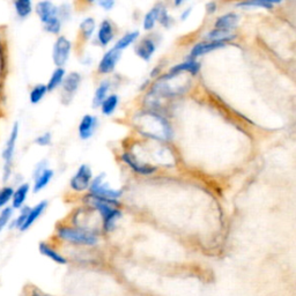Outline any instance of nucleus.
Masks as SVG:
<instances>
[{
	"instance_id": "obj_1",
	"label": "nucleus",
	"mask_w": 296,
	"mask_h": 296,
	"mask_svg": "<svg viewBox=\"0 0 296 296\" xmlns=\"http://www.w3.org/2000/svg\"><path fill=\"white\" fill-rule=\"evenodd\" d=\"M137 126L144 135L160 141H169L172 138L171 125L164 117L154 111L141 112L137 117Z\"/></svg>"
},
{
	"instance_id": "obj_2",
	"label": "nucleus",
	"mask_w": 296,
	"mask_h": 296,
	"mask_svg": "<svg viewBox=\"0 0 296 296\" xmlns=\"http://www.w3.org/2000/svg\"><path fill=\"white\" fill-rule=\"evenodd\" d=\"M57 235L63 241L72 244L93 247V245L98 244L99 242L98 234L95 231L89 230L87 228L61 226V227L57 228Z\"/></svg>"
},
{
	"instance_id": "obj_3",
	"label": "nucleus",
	"mask_w": 296,
	"mask_h": 296,
	"mask_svg": "<svg viewBox=\"0 0 296 296\" xmlns=\"http://www.w3.org/2000/svg\"><path fill=\"white\" fill-rule=\"evenodd\" d=\"M86 201L101 215V218L103 219V228H104V230H114L116 227V222L122 217V212L118 208H116L117 206L112 205L110 202L99 200V199L92 197L91 195H88L86 197Z\"/></svg>"
},
{
	"instance_id": "obj_4",
	"label": "nucleus",
	"mask_w": 296,
	"mask_h": 296,
	"mask_svg": "<svg viewBox=\"0 0 296 296\" xmlns=\"http://www.w3.org/2000/svg\"><path fill=\"white\" fill-rule=\"evenodd\" d=\"M105 174H99L92 179L88 190L89 195L99 198H106L110 200H118L122 197L123 191L121 189L111 188L108 183L104 182Z\"/></svg>"
},
{
	"instance_id": "obj_5",
	"label": "nucleus",
	"mask_w": 296,
	"mask_h": 296,
	"mask_svg": "<svg viewBox=\"0 0 296 296\" xmlns=\"http://www.w3.org/2000/svg\"><path fill=\"white\" fill-rule=\"evenodd\" d=\"M19 137V123H15L13 125V129L9 134V138L2 152V159H4V175H2V181L7 182L12 175V167H13V156H14L16 141Z\"/></svg>"
},
{
	"instance_id": "obj_6",
	"label": "nucleus",
	"mask_w": 296,
	"mask_h": 296,
	"mask_svg": "<svg viewBox=\"0 0 296 296\" xmlns=\"http://www.w3.org/2000/svg\"><path fill=\"white\" fill-rule=\"evenodd\" d=\"M93 179V171L88 164H81L69 181V186L76 192L88 190Z\"/></svg>"
},
{
	"instance_id": "obj_7",
	"label": "nucleus",
	"mask_w": 296,
	"mask_h": 296,
	"mask_svg": "<svg viewBox=\"0 0 296 296\" xmlns=\"http://www.w3.org/2000/svg\"><path fill=\"white\" fill-rule=\"evenodd\" d=\"M71 48H72L71 42H69L67 38L64 37V36L58 37V39L55 43V45H53V52H52L53 63H55L56 66L63 67V66L67 63L69 53H71Z\"/></svg>"
},
{
	"instance_id": "obj_8",
	"label": "nucleus",
	"mask_w": 296,
	"mask_h": 296,
	"mask_svg": "<svg viewBox=\"0 0 296 296\" xmlns=\"http://www.w3.org/2000/svg\"><path fill=\"white\" fill-rule=\"evenodd\" d=\"M121 56L122 51H119V50L115 48L109 50V51L103 56L101 62H99V72L102 73V74H109V73L114 72L116 65H117L118 61L121 59Z\"/></svg>"
},
{
	"instance_id": "obj_9",
	"label": "nucleus",
	"mask_w": 296,
	"mask_h": 296,
	"mask_svg": "<svg viewBox=\"0 0 296 296\" xmlns=\"http://www.w3.org/2000/svg\"><path fill=\"white\" fill-rule=\"evenodd\" d=\"M122 160L126 165H129V167L131 168L133 171L137 172V174H139V175H152L156 171L155 167H152V165H149V164H140V162H139L138 160L129 152L123 153Z\"/></svg>"
},
{
	"instance_id": "obj_10",
	"label": "nucleus",
	"mask_w": 296,
	"mask_h": 296,
	"mask_svg": "<svg viewBox=\"0 0 296 296\" xmlns=\"http://www.w3.org/2000/svg\"><path fill=\"white\" fill-rule=\"evenodd\" d=\"M98 128V118L95 116L86 115L82 117L79 124V137L82 140H88L93 137L95 130Z\"/></svg>"
},
{
	"instance_id": "obj_11",
	"label": "nucleus",
	"mask_w": 296,
	"mask_h": 296,
	"mask_svg": "<svg viewBox=\"0 0 296 296\" xmlns=\"http://www.w3.org/2000/svg\"><path fill=\"white\" fill-rule=\"evenodd\" d=\"M36 13H37L39 19L43 23H46L50 20L58 16V8L48 0H43L36 5Z\"/></svg>"
},
{
	"instance_id": "obj_12",
	"label": "nucleus",
	"mask_w": 296,
	"mask_h": 296,
	"mask_svg": "<svg viewBox=\"0 0 296 296\" xmlns=\"http://www.w3.org/2000/svg\"><path fill=\"white\" fill-rule=\"evenodd\" d=\"M46 207H48V201L43 200L41 202H38V204L36 206H34L33 208L29 209L26 221L23 222V225L21 226V228H20V230H21V231L28 230V229L35 224L36 220H37V219L41 217L43 213H44Z\"/></svg>"
},
{
	"instance_id": "obj_13",
	"label": "nucleus",
	"mask_w": 296,
	"mask_h": 296,
	"mask_svg": "<svg viewBox=\"0 0 296 296\" xmlns=\"http://www.w3.org/2000/svg\"><path fill=\"white\" fill-rule=\"evenodd\" d=\"M225 46V42H201L198 43V44H196L194 48L191 50L190 53V59H196L198 57H200V56L205 55V53H208L211 51H214V50L221 49Z\"/></svg>"
},
{
	"instance_id": "obj_14",
	"label": "nucleus",
	"mask_w": 296,
	"mask_h": 296,
	"mask_svg": "<svg viewBox=\"0 0 296 296\" xmlns=\"http://www.w3.org/2000/svg\"><path fill=\"white\" fill-rule=\"evenodd\" d=\"M156 50V45L153 39L145 38L139 43L137 48H135V52H137L138 57H140L142 61L149 62L151 61L152 56L154 55Z\"/></svg>"
},
{
	"instance_id": "obj_15",
	"label": "nucleus",
	"mask_w": 296,
	"mask_h": 296,
	"mask_svg": "<svg viewBox=\"0 0 296 296\" xmlns=\"http://www.w3.org/2000/svg\"><path fill=\"white\" fill-rule=\"evenodd\" d=\"M80 82H81V75L76 72L69 73L67 76H65L63 80V88H64V93L66 95L69 96V99L75 94V92L78 91Z\"/></svg>"
},
{
	"instance_id": "obj_16",
	"label": "nucleus",
	"mask_w": 296,
	"mask_h": 296,
	"mask_svg": "<svg viewBox=\"0 0 296 296\" xmlns=\"http://www.w3.org/2000/svg\"><path fill=\"white\" fill-rule=\"evenodd\" d=\"M29 190H31V185L28 183H23L16 189L15 192H13V197H12V208L14 209H19L21 208L23 204H25L27 197H28Z\"/></svg>"
},
{
	"instance_id": "obj_17",
	"label": "nucleus",
	"mask_w": 296,
	"mask_h": 296,
	"mask_svg": "<svg viewBox=\"0 0 296 296\" xmlns=\"http://www.w3.org/2000/svg\"><path fill=\"white\" fill-rule=\"evenodd\" d=\"M38 250L43 256H45V257L51 259V261L55 262L56 264H59V265H66V264H67V259H66L63 255L59 254L58 251H56L55 249L50 247L48 243H44V242L39 243Z\"/></svg>"
},
{
	"instance_id": "obj_18",
	"label": "nucleus",
	"mask_w": 296,
	"mask_h": 296,
	"mask_svg": "<svg viewBox=\"0 0 296 296\" xmlns=\"http://www.w3.org/2000/svg\"><path fill=\"white\" fill-rule=\"evenodd\" d=\"M239 21V16L236 13H228L218 18L217 21L214 23L215 28L219 29H226V31H231V29L236 28L237 23Z\"/></svg>"
},
{
	"instance_id": "obj_19",
	"label": "nucleus",
	"mask_w": 296,
	"mask_h": 296,
	"mask_svg": "<svg viewBox=\"0 0 296 296\" xmlns=\"http://www.w3.org/2000/svg\"><path fill=\"white\" fill-rule=\"evenodd\" d=\"M112 37H114V28H112V25L108 20H104V21H102L101 25H99V29L98 33V39L99 44L102 46H106L111 42Z\"/></svg>"
},
{
	"instance_id": "obj_20",
	"label": "nucleus",
	"mask_w": 296,
	"mask_h": 296,
	"mask_svg": "<svg viewBox=\"0 0 296 296\" xmlns=\"http://www.w3.org/2000/svg\"><path fill=\"white\" fill-rule=\"evenodd\" d=\"M200 71V64L196 61V59H189V61H186L184 63H182V64L175 65L174 67H171L169 73H172V74H175V73H184V72H189L192 75L198 74V72Z\"/></svg>"
},
{
	"instance_id": "obj_21",
	"label": "nucleus",
	"mask_w": 296,
	"mask_h": 296,
	"mask_svg": "<svg viewBox=\"0 0 296 296\" xmlns=\"http://www.w3.org/2000/svg\"><path fill=\"white\" fill-rule=\"evenodd\" d=\"M53 175H55V172H53L52 169L45 168L44 170H43L41 174H38L36 176L35 182H34V192L35 194H37V192L42 191L43 189L45 188V186L49 185V183L51 182V179L53 178Z\"/></svg>"
},
{
	"instance_id": "obj_22",
	"label": "nucleus",
	"mask_w": 296,
	"mask_h": 296,
	"mask_svg": "<svg viewBox=\"0 0 296 296\" xmlns=\"http://www.w3.org/2000/svg\"><path fill=\"white\" fill-rule=\"evenodd\" d=\"M236 37L235 34H232L231 31H226V29H213L206 35V39L211 42H227L229 39H234Z\"/></svg>"
},
{
	"instance_id": "obj_23",
	"label": "nucleus",
	"mask_w": 296,
	"mask_h": 296,
	"mask_svg": "<svg viewBox=\"0 0 296 296\" xmlns=\"http://www.w3.org/2000/svg\"><path fill=\"white\" fill-rule=\"evenodd\" d=\"M119 103V98L116 94H111L103 99L101 103V110L104 116H111L114 114L116 109H117Z\"/></svg>"
},
{
	"instance_id": "obj_24",
	"label": "nucleus",
	"mask_w": 296,
	"mask_h": 296,
	"mask_svg": "<svg viewBox=\"0 0 296 296\" xmlns=\"http://www.w3.org/2000/svg\"><path fill=\"white\" fill-rule=\"evenodd\" d=\"M109 88H110V84H109V81H103L99 84V86L95 92L94 99H93V106H94V108H99V106L101 105L103 99L108 96Z\"/></svg>"
},
{
	"instance_id": "obj_25",
	"label": "nucleus",
	"mask_w": 296,
	"mask_h": 296,
	"mask_svg": "<svg viewBox=\"0 0 296 296\" xmlns=\"http://www.w3.org/2000/svg\"><path fill=\"white\" fill-rule=\"evenodd\" d=\"M65 78V69L63 67H58L57 69H55L52 73L51 78H50L48 85H46V88H48V92H52L55 91L56 88L59 87L63 84V80Z\"/></svg>"
},
{
	"instance_id": "obj_26",
	"label": "nucleus",
	"mask_w": 296,
	"mask_h": 296,
	"mask_svg": "<svg viewBox=\"0 0 296 296\" xmlns=\"http://www.w3.org/2000/svg\"><path fill=\"white\" fill-rule=\"evenodd\" d=\"M160 9H161V5H158V6H155V7H153L151 11H149L147 14L145 15V18H144V29L145 31H151V29L154 28L155 23L159 19Z\"/></svg>"
},
{
	"instance_id": "obj_27",
	"label": "nucleus",
	"mask_w": 296,
	"mask_h": 296,
	"mask_svg": "<svg viewBox=\"0 0 296 296\" xmlns=\"http://www.w3.org/2000/svg\"><path fill=\"white\" fill-rule=\"evenodd\" d=\"M138 37H139V32L128 33V34H125L117 43H116L114 48L119 50V51H122V50H124L128 48V46L133 44V43L137 41Z\"/></svg>"
},
{
	"instance_id": "obj_28",
	"label": "nucleus",
	"mask_w": 296,
	"mask_h": 296,
	"mask_svg": "<svg viewBox=\"0 0 296 296\" xmlns=\"http://www.w3.org/2000/svg\"><path fill=\"white\" fill-rule=\"evenodd\" d=\"M14 6L20 18L25 19L32 13V0H14Z\"/></svg>"
},
{
	"instance_id": "obj_29",
	"label": "nucleus",
	"mask_w": 296,
	"mask_h": 296,
	"mask_svg": "<svg viewBox=\"0 0 296 296\" xmlns=\"http://www.w3.org/2000/svg\"><path fill=\"white\" fill-rule=\"evenodd\" d=\"M80 31H81V34L86 39L91 38L93 33L95 31V20L93 18L85 19L84 21L80 23Z\"/></svg>"
},
{
	"instance_id": "obj_30",
	"label": "nucleus",
	"mask_w": 296,
	"mask_h": 296,
	"mask_svg": "<svg viewBox=\"0 0 296 296\" xmlns=\"http://www.w3.org/2000/svg\"><path fill=\"white\" fill-rule=\"evenodd\" d=\"M46 93H48V88H46L45 85H37L33 88V91L31 92V102L33 104H37V103L41 101V99L44 98Z\"/></svg>"
},
{
	"instance_id": "obj_31",
	"label": "nucleus",
	"mask_w": 296,
	"mask_h": 296,
	"mask_svg": "<svg viewBox=\"0 0 296 296\" xmlns=\"http://www.w3.org/2000/svg\"><path fill=\"white\" fill-rule=\"evenodd\" d=\"M237 7H243V8L257 7V8L272 9L273 8V5L267 4V2H264V1H261V0H245V1L238 2Z\"/></svg>"
},
{
	"instance_id": "obj_32",
	"label": "nucleus",
	"mask_w": 296,
	"mask_h": 296,
	"mask_svg": "<svg viewBox=\"0 0 296 296\" xmlns=\"http://www.w3.org/2000/svg\"><path fill=\"white\" fill-rule=\"evenodd\" d=\"M13 192H14V190H13V188H11V186H5V188H2L0 190V208L5 207L12 200Z\"/></svg>"
},
{
	"instance_id": "obj_33",
	"label": "nucleus",
	"mask_w": 296,
	"mask_h": 296,
	"mask_svg": "<svg viewBox=\"0 0 296 296\" xmlns=\"http://www.w3.org/2000/svg\"><path fill=\"white\" fill-rule=\"evenodd\" d=\"M45 27V31L51 33V34H58L59 32H61V27H62V20L58 18V16H56V18H53L48 21L46 23H44Z\"/></svg>"
},
{
	"instance_id": "obj_34",
	"label": "nucleus",
	"mask_w": 296,
	"mask_h": 296,
	"mask_svg": "<svg viewBox=\"0 0 296 296\" xmlns=\"http://www.w3.org/2000/svg\"><path fill=\"white\" fill-rule=\"evenodd\" d=\"M13 215V208L12 207H5L2 208V211L0 212V232L4 229L7 224L11 220Z\"/></svg>"
},
{
	"instance_id": "obj_35",
	"label": "nucleus",
	"mask_w": 296,
	"mask_h": 296,
	"mask_svg": "<svg viewBox=\"0 0 296 296\" xmlns=\"http://www.w3.org/2000/svg\"><path fill=\"white\" fill-rule=\"evenodd\" d=\"M158 21L161 23L162 26H164L165 28H169V27H170V25L172 23V19L169 16L167 9L161 7V9H160V13H159Z\"/></svg>"
},
{
	"instance_id": "obj_36",
	"label": "nucleus",
	"mask_w": 296,
	"mask_h": 296,
	"mask_svg": "<svg viewBox=\"0 0 296 296\" xmlns=\"http://www.w3.org/2000/svg\"><path fill=\"white\" fill-rule=\"evenodd\" d=\"M29 209H31V207H27V206H26V207H23L21 213H20V214H19V217L15 219L14 222H13L12 228H18V229L21 228V226L23 225V222L26 221Z\"/></svg>"
},
{
	"instance_id": "obj_37",
	"label": "nucleus",
	"mask_w": 296,
	"mask_h": 296,
	"mask_svg": "<svg viewBox=\"0 0 296 296\" xmlns=\"http://www.w3.org/2000/svg\"><path fill=\"white\" fill-rule=\"evenodd\" d=\"M51 141H52L51 133H49V132H46V133H44V134L39 135V137L36 138V140H35L36 144H37L38 146H43V147H44V146L51 145Z\"/></svg>"
},
{
	"instance_id": "obj_38",
	"label": "nucleus",
	"mask_w": 296,
	"mask_h": 296,
	"mask_svg": "<svg viewBox=\"0 0 296 296\" xmlns=\"http://www.w3.org/2000/svg\"><path fill=\"white\" fill-rule=\"evenodd\" d=\"M71 13V8L68 5H63L61 8H58V18L59 19H67Z\"/></svg>"
},
{
	"instance_id": "obj_39",
	"label": "nucleus",
	"mask_w": 296,
	"mask_h": 296,
	"mask_svg": "<svg viewBox=\"0 0 296 296\" xmlns=\"http://www.w3.org/2000/svg\"><path fill=\"white\" fill-rule=\"evenodd\" d=\"M99 5L105 11H110V9L114 8L115 0H99Z\"/></svg>"
},
{
	"instance_id": "obj_40",
	"label": "nucleus",
	"mask_w": 296,
	"mask_h": 296,
	"mask_svg": "<svg viewBox=\"0 0 296 296\" xmlns=\"http://www.w3.org/2000/svg\"><path fill=\"white\" fill-rule=\"evenodd\" d=\"M217 8H218V5L215 1H211L206 5V12H207L208 14H213V13H215Z\"/></svg>"
},
{
	"instance_id": "obj_41",
	"label": "nucleus",
	"mask_w": 296,
	"mask_h": 296,
	"mask_svg": "<svg viewBox=\"0 0 296 296\" xmlns=\"http://www.w3.org/2000/svg\"><path fill=\"white\" fill-rule=\"evenodd\" d=\"M46 168V162L45 161H41L39 164H37V167H36L35 171H34V177H36L38 174H41V172L44 170V169Z\"/></svg>"
},
{
	"instance_id": "obj_42",
	"label": "nucleus",
	"mask_w": 296,
	"mask_h": 296,
	"mask_svg": "<svg viewBox=\"0 0 296 296\" xmlns=\"http://www.w3.org/2000/svg\"><path fill=\"white\" fill-rule=\"evenodd\" d=\"M191 14V8H186L184 12L182 13V15H181V20L182 21H184V20H186L189 18V15Z\"/></svg>"
},
{
	"instance_id": "obj_43",
	"label": "nucleus",
	"mask_w": 296,
	"mask_h": 296,
	"mask_svg": "<svg viewBox=\"0 0 296 296\" xmlns=\"http://www.w3.org/2000/svg\"><path fill=\"white\" fill-rule=\"evenodd\" d=\"M31 296H51V295L44 294V293H42V292H39V291H33Z\"/></svg>"
},
{
	"instance_id": "obj_44",
	"label": "nucleus",
	"mask_w": 296,
	"mask_h": 296,
	"mask_svg": "<svg viewBox=\"0 0 296 296\" xmlns=\"http://www.w3.org/2000/svg\"><path fill=\"white\" fill-rule=\"evenodd\" d=\"M261 1H264V2H267V4H279V2H281L282 0H261Z\"/></svg>"
},
{
	"instance_id": "obj_45",
	"label": "nucleus",
	"mask_w": 296,
	"mask_h": 296,
	"mask_svg": "<svg viewBox=\"0 0 296 296\" xmlns=\"http://www.w3.org/2000/svg\"><path fill=\"white\" fill-rule=\"evenodd\" d=\"M185 1H186V0H174V5L177 6V7H178V6H181L182 4H184Z\"/></svg>"
},
{
	"instance_id": "obj_46",
	"label": "nucleus",
	"mask_w": 296,
	"mask_h": 296,
	"mask_svg": "<svg viewBox=\"0 0 296 296\" xmlns=\"http://www.w3.org/2000/svg\"><path fill=\"white\" fill-rule=\"evenodd\" d=\"M88 1H89V2H94L95 0H88Z\"/></svg>"
}]
</instances>
